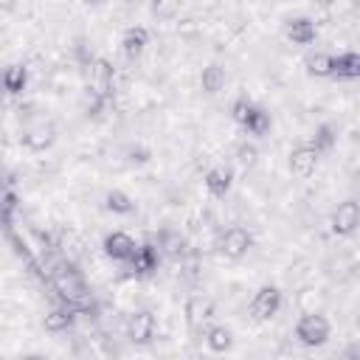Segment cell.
Segmentation results:
<instances>
[{
	"mask_svg": "<svg viewBox=\"0 0 360 360\" xmlns=\"http://www.w3.org/2000/svg\"><path fill=\"white\" fill-rule=\"evenodd\" d=\"M253 161H256V149H253V146H242V149H239V164H248V166H250Z\"/></svg>",
	"mask_w": 360,
	"mask_h": 360,
	"instance_id": "obj_26",
	"label": "cell"
},
{
	"mask_svg": "<svg viewBox=\"0 0 360 360\" xmlns=\"http://www.w3.org/2000/svg\"><path fill=\"white\" fill-rule=\"evenodd\" d=\"M209 310H212L209 301L200 298V295H194V298L189 301V307H186V316H189L191 324H200L203 318H209Z\"/></svg>",
	"mask_w": 360,
	"mask_h": 360,
	"instance_id": "obj_19",
	"label": "cell"
},
{
	"mask_svg": "<svg viewBox=\"0 0 360 360\" xmlns=\"http://www.w3.org/2000/svg\"><path fill=\"white\" fill-rule=\"evenodd\" d=\"M279 301H282V295H279L276 287H262L259 293H256L253 304H250V316L253 318H271V316H276Z\"/></svg>",
	"mask_w": 360,
	"mask_h": 360,
	"instance_id": "obj_4",
	"label": "cell"
},
{
	"mask_svg": "<svg viewBox=\"0 0 360 360\" xmlns=\"http://www.w3.org/2000/svg\"><path fill=\"white\" fill-rule=\"evenodd\" d=\"M108 209L116 214H130L132 212V200L124 191H110L108 194Z\"/></svg>",
	"mask_w": 360,
	"mask_h": 360,
	"instance_id": "obj_22",
	"label": "cell"
},
{
	"mask_svg": "<svg viewBox=\"0 0 360 360\" xmlns=\"http://www.w3.org/2000/svg\"><path fill=\"white\" fill-rule=\"evenodd\" d=\"M54 282H57V290H60L68 301H74V304H82V301H85V284H82V279H79L74 271H60Z\"/></svg>",
	"mask_w": 360,
	"mask_h": 360,
	"instance_id": "obj_6",
	"label": "cell"
},
{
	"mask_svg": "<svg viewBox=\"0 0 360 360\" xmlns=\"http://www.w3.org/2000/svg\"><path fill=\"white\" fill-rule=\"evenodd\" d=\"M205 186H209V191L214 197H225V191L231 186V175L225 169H212L209 175H205Z\"/></svg>",
	"mask_w": 360,
	"mask_h": 360,
	"instance_id": "obj_16",
	"label": "cell"
},
{
	"mask_svg": "<svg viewBox=\"0 0 360 360\" xmlns=\"http://www.w3.org/2000/svg\"><path fill=\"white\" fill-rule=\"evenodd\" d=\"M90 79H93V93L108 96L110 87H113V68H110L105 60H98V62L90 68Z\"/></svg>",
	"mask_w": 360,
	"mask_h": 360,
	"instance_id": "obj_9",
	"label": "cell"
},
{
	"mask_svg": "<svg viewBox=\"0 0 360 360\" xmlns=\"http://www.w3.org/2000/svg\"><path fill=\"white\" fill-rule=\"evenodd\" d=\"M357 220H360V209H357V203H341L338 205V212L332 217V228L335 234H352L357 228Z\"/></svg>",
	"mask_w": 360,
	"mask_h": 360,
	"instance_id": "obj_7",
	"label": "cell"
},
{
	"mask_svg": "<svg viewBox=\"0 0 360 360\" xmlns=\"http://www.w3.org/2000/svg\"><path fill=\"white\" fill-rule=\"evenodd\" d=\"M209 346H212L214 352H225V349L231 346V332H228L225 327H214V329H209Z\"/></svg>",
	"mask_w": 360,
	"mask_h": 360,
	"instance_id": "obj_23",
	"label": "cell"
},
{
	"mask_svg": "<svg viewBox=\"0 0 360 360\" xmlns=\"http://www.w3.org/2000/svg\"><path fill=\"white\" fill-rule=\"evenodd\" d=\"M152 12H155V17H161V20H169L180 12V0H155V3H152Z\"/></svg>",
	"mask_w": 360,
	"mask_h": 360,
	"instance_id": "obj_24",
	"label": "cell"
},
{
	"mask_svg": "<svg viewBox=\"0 0 360 360\" xmlns=\"http://www.w3.org/2000/svg\"><path fill=\"white\" fill-rule=\"evenodd\" d=\"M0 9H15V0H0Z\"/></svg>",
	"mask_w": 360,
	"mask_h": 360,
	"instance_id": "obj_27",
	"label": "cell"
},
{
	"mask_svg": "<svg viewBox=\"0 0 360 360\" xmlns=\"http://www.w3.org/2000/svg\"><path fill=\"white\" fill-rule=\"evenodd\" d=\"M71 313L68 310H54V313H48L45 316V329H51V332H60V329H68L71 327Z\"/></svg>",
	"mask_w": 360,
	"mask_h": 360,
	"instance_id": "obj_20",
	"label": "cell"
},
{
	"mask_svg": "<svg viewBox=\"0 0 360 360\" xmlns=\"http://www.w3.org/2000/svg\"><path fill=\"white\" fill-rule=\"evenodd\" d=\"M130 262H132V271H135V273H149V271H155V265H158V253H155V248L141 245V248L132 250Z\"/></svg>",
	"mask_w": 360,
	"mask_h": 360,
	"instance_id": "obj_10",
	"label": "cell"
},
{
	"mask_svg": "<svg viewBox=\"0 0 360 360\" xmlns=\"http://www.w3.org/2000/svg\"><path fill=\"white\" fill-rule=\"evenodd\" d=\"M152 329H155V318H152L149 313L132 316V321H130V338H132L135 343L149 341V338H152Z\"/></svg>",
	"mask_w": 360,
	"mask_h": 360,
	"instance_id": "obj_11",
	"label": "cell"
},
{
	"mask_svg": "<svg viewBox=\"0 0 360 360\" xmlns=\"http://www.w3.org/2000/svg\"><path fill=\"white\" fill-rule=\"evenodd\" d=\"M23 141H26L28 149H45L51 141H54V127H51V124H37L34 130L26 132Z\"/></svg>",
	"mask_w": 360,
	"mask_h": 360,
	"instance_id": "obj_15",
	"label": "cell"
},
{
	"mask_svg": "<svg viewBox=\"0 0 360 360\" xmlns=\"http://www.w3.org/2000/svg\"><path fill=\"white\" fill-rule=\"evenodd\" d=\"M287 37L293 40V42H298V45H307V42H313L316 40V26H313V20H293L290 26H287Z\"/></svg>",
	"mask_w": 360,
	"mask_h": 360,
	"instance_id": "obj_14",
	"label": "cell"
},
{
	"mask_svg": "<svg viewBox=\"0 0 360 360\" xmlns=\"http://www.w3.org/2000/svg\"><path fill=\"white\" fill-rule=\"evenodd\" d=\"M295 335L307 346H318V343H324L329 338V324L321 316H304L298 321V327H295Z\"/></svg>",
	"mask_w": 360,
	"mask_h": 360,
	"instance_id": "obj_2",
	"label": "cell"
},
{
	"mask_svg": "<svg viewBox=\"0 0 360 360\" xmlns=\"http://www.w3.org/2000/svg\"><path fill=\"white\" fill-rule=\"evenodd\" d=\"M90 3H98V0H90Z\"/></svg>",
	"mask_w": 360,
	"mask_h": 360,
	"instance_id": "obj_28",
	"label": "cell"
},
{
	"mask_svg": "<svg viewBox=\"0 0 360 360\" xmlns=\"http://www.w3.org/2000/svg\"><path fill=\"white\" fill-rule=\"evenodd\" d=\"M223 253L228 256V259H239V256H245L248 253V248H250V234L245 231V228H239V225H234V228H228L225 234H223Z\"/></svg>",
	"mask_w": 360,
	"mask_h": 360,
	"instance_id": "obj_3",
	"label": "cell"
},
{
	"mask_svg": "<svg viewBox=\"0 0 360 360\" xmlns=\"http://www.w3.org/2000/svg\"><path fill=\"white\" fill-rule=\"evenodd\" d=\"M332 74L343 76V79H354L360 74V57L357 54H341L332 57Z\"/></svg>",
	"mask_w": 360,
	"mask_h": 360,
	"instance_id": "obj_12",
	"label": "cell"
},
{
	"mask_svg": "<svg viewBox=\"0 0 360 360\" xmlns=\"http://www.w3.org/2000/svg\"><path fill=\"white\" fill-rule=\"evenodd\" d=\"M3 87L9 90V93H20L23 87H26V68L23 65H12V68H6L3 71Z\"/></svg>",
	"mask_w": 360,
	"mask_h": 360,
	"instance_id": "obj_17",
	"label": "cell"
},
{
	"mask_svg": "<svg viewBox=\"0 0 360 360\" xmlns=\"http://www.w3.org/2000/svg\"><path fill=\"white\" fill-rule=\"evenodd\" d=\"M307 68H310V74H316V76H329L332 74V57L329 54H313L310 60H307Z\"/></svg>",
	"mask_w": 360,
	"mask_h": 360,
	"instance_id": "obj_21",
	"label": "cell"
},
{
	"mask_svg": "<svg viewBox=\"0 0 360 360\" xmlns=\"http://www.w3.org/2000/svg\"><path fill=\"white\" fill-rule=\"evenodd\" d=\"M225 82V71L220 65H209L203 71V90H209V93H217Z\"/></svg>",
	"mask_w": 360,
	"mask_h": 360,
	"instance_id": "obj_18",
	"label": "cell"
},
{
	"mask_svg": "<svg viewBox=\"0 0 360 360\" xmlns=\"http://www.w3.org/2000/svg\"><path fill=\"white\" fill-rule=\"evenodd\" d=\"M146 40H149L146 28H141V26H138V28H127V31H124V42H121V45H124V54H127V57H138L141 51L146 48Z\"/></svg>",
	"mask_w": 360,
	"mask_h": 360,
	"instance_id": "obj_13",
	"label": "cell"
},
{
	"mask_svg": "<svg viewBox=\"0 0 360 360\" xmlns=\"http://www.w3.org/2000/svg\"><path fill=\"white\" fill-rule=\"evenodd\" d=\"M135 248H138L135 239L130 234H124V231H116V234H110L105 239V253L113 256V259H130Z\"/></svg>",
	"mask_w": 360,
	"mask_h": 360,
	"instance_id": "obj_8",
	"label": "cell"
},
{
	"mask_svg": "<svg viewBox=\"0 0 360 360\" xmlns=\"http://www.w3.org/2000/svg\"><path fill=\"white\" fill-rule=\"evenodd\" d=\"M62 250L71 253V256H79V253H82V242H79V237L71 234V231H65V234H62Z\"/></svg>",
	"mask_w": 360,
	"mask_h": 360,
	"instance_id": "obj_25",
	"label": "cell"
},
{
	"mask_svg": "<svg viewBox=\"0 0 360 360\" xmlns=\"http://www.w3.org/2000/svg\"><path fill=\"white\" fill-rule=\"evenodd\" d=\"M234 119H237L245 130H250L253 135H265L268 127H271V116H268L265 110H259L256 105H250L248 98H239L237 105H234Z\"/></svg>",
	"mask_w": 360,
	"mask_h": 360,
	"instance_id": "obj_1",
	"label": "cell"
},
{
	"mask_svg": "<svg viewBox=\"0 0 360 360\" xmlns=\"http://www.w3.org/2000/svg\"><path fill=\"white\" fill-rule=\"evenodd\" d=\"M316 164H318V149L316 146H298L290 155V169L298 178H310L316 172Z\"/></svg>",
	"mask_w": 360,
	"mask_h": 360,
	"instance_id": "obj_5",
	"label": "cell"
}]
</instances>
